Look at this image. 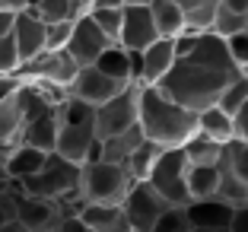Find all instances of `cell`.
Wrapping results in <instances>:
<instances>
[{
    "label": "cell",
    "instance_id": "1",
    "mask_svg": "<svg viewBox=\"0 0 248 232\" xmlns=\"http://www.w3.org/2000/svg\"><path fill=\"white\" fill-rule=\"evenodd\" d=\"M239 64L229 58L226 51V38L217 35L213 29L201 32L197 45L175 58V64L169 67V73L162 77L156 86L169 95V99H175L178 105L191 111H201L207 105L217 102V95L223 93L229 80L239 77Z\"/></svg>",
    "mask_w": 248,
    "mask_h": 232
},
{
    "label": "cell",
    "instance_id": "2",
    "mask_svg": "<svg viewBox=\"0 0 248 232\" xmlns=\"http://www.w3.org/2000/svg\"><path fill=\"white\" fill-rule=\"evenodd\" d=\"M137 124L146 140L169 150V146H182L188 137L197 134V111L178 105L175 99H169L156 83H143L140 86Z\"/></svg>",
    "mask_w": 248,
    "mask_h": 232
},
{
    "label": "cell",
    "instance_id": "3",
    "mask_svg": "<svg viewBox=\"0 0 248 232\" xmlns=\"http://www.w3.org/2000/svg\"><path fill=\"white\" fill-rule=\"evenodd\" d=\"M58 115H61V127H58V140H54V153L77 162V166L99 159V137H95V121H93L95 105L64 95L58 102Z\"/></svg>",
    "mask_w": 248,
    "mask_h": 232
},
{
    "label": "cell",
    "instance_id": "4",
    "mask_svg": "<svg viewBox=\"0 0 248 232\" xmlns=\"http://www.w3.org/2000/svg\"><path fill=\"white\" fill-rule=\"evenodd\" d=\"M134 178L131 172L118 162H105V159H89L80 166V191L83 203H121L131 191Z\"/></svg>",
    "mask_w": 248,
    "mask_h": 232
},
{
    "label": "cell",
    "instance_id": "5",
    "mask_svg": "<svg viewBox=\"0 0 248 232\" xmlns=\"http://www.w3.org/2000/svg\"><path fill=\"white\" fill-rule=\"evenodd\" d=\"M77 182H80V166L58 153H48L38 172H32L29 178L16 182L26 194H38V197H51V201H61V197L77 194Z\"/></svg>",
    "mask_w": 248,
    "mask_h": 232
},
{
    "label": "cell",
    "instance_id": "6",
    "mask_svg": "<svg viewBox=\"0 0 248 232\" xmlns=\"http://www.w3.org/2000/svg\"><path fill=\"white\" fill-rule=\"evenodd\" d=\"M185 169H188V162H185L182 146H169V150H162L159 156H156L153 169L146 175L150 188H153L169 207H188V201H191L188 185H185Z\"/></svg>",
    "mask_w": 248,
    "mask_h": 232
},
{
    "label": "cell",
    "instance_id": "7",
    "mask_svg": "<svg viewBox=\"0 0 248 232\" xmlns=\"http://www.w3.org/2000/svg\"><path fill=\"white\" fill-rule=\"evenodd\" d=\"M77 70H80V64L70 58L67 48H45L35 58L22 61L16 73H19L22 83H48V86L67 89L70 80L77 77Z\"/></svg>",
    "mask_w": 248,
    "mask_h": 232
},
{
    "label": "cell",
    "instance_id": "8",
    "mask_svg": "<svg viewBox=\"0 0 248 232\" xmlns=\"http://www.w3.org/2000/svg\"><path fill=\"white\" fill-rule=\"evenodd\" d=\"M140 86L143 83H127L118 95H111L108 102L95 105V137L105 140L111 134H121L127 131L131 124H137L140 115Z\"/></svg>",
    "mask_w": 248,
    "mask_h": 232
},
{
    "label": "cell",
    "instance_id": "9",
    "mask_svg": "<svg viewBox=\"0 0 248 232\" xmlns=\"http://www.w3.org/2000/svg\"><path fill=\"white\" fill-rule=\"evenodd\" d=\"M10 191H13V201H16V219L29 232H54L58 223L67 217V213L61 210V203L51 201V197L26 194L16 182L10 185Z\"/></svg>",
    "mask_w": 248,
    "mask_h": 232
},
{
    "label": "cell",
    "instance_id": "10",
    "mask_svg": "<svg viewBox=\"0 0 248 232\" xmlns=\"http://www.w3.org/2000/svg\"><path fill=\"white\" fill-rule=\"evenodd\" d=\"M121 207H124V213H127L131 232H150L169 203L150 188V182H134L131 191H127V197L121 201Z\"/></svg>",
    "mask_w": 248,
    "mask_h": 232
},
{
    "label": "cell",
    "instance_id": "11",
    "mask_svg": "<svg viewBox=\"0 0 248 232\" xmlns=\"http://www.w3.org/2000/svg\"><path fill=\"white\" fill-rule=\"evenodd\" d=\"M108 45H115V42H111V38L105 35L99 26H95L93 16H89V13H80L77 19H73L70 38H67L64 48L70 51V58L77 61L80 67H86V64H95V58H99Z\"/></svg>",
    "mask_w": 248,
    "mask_h": 232
},
{
    "label": "cell",
    "instance_id": "12",
    "mask_svg": "<svg viewBox=\"0 0 248 232\" xmlns=\"http://www.w3.org/2000/svg\"><path fill=\"white\" fill-rule=\"evenodd\" d=\"M124 86H127L124 80H115V77L102 73L95 64H86V67H80V70H77V77L70 80L67 95L83 99V102H89V105H102V102L111 99V95L121 93Z\"/></svg>",
    "mask_w": 248,
    "mask_h": 232
},
{
    "label": "cell",
    "instance_id": "13",
    "mask_svg": "<svg viewBox=\"0 0 248 232\" xmlns=\"http://www.w3.org/2000/svg\"><path fill=\"white\" fill-rule=\"evenodd\" d=\"M156 26L150 7H137V3H124L121 7V32H118V45L127 51H143L150 42H156Z\"/></svg>",
    "mask_w": 248,
    "mask_h": 232
},
{
    "label": "cell",
    "instance_id": "14",
    "mask_svg": "<svg viewBox=\"0 0 248 232\" xmlns=\"http://www.w3.org/2000/svg\"><path fill=\"white\" fill-rule=\"evenodd\" d=\"M13 42L16 51H19V61H29L35 58L38 51H45V22L32 13L29 7L26 10H16V22H13Z\"/></svg>",
    "mask_w": 248,
    "mask_h": 232
},
{
    "label": "cell",
    "instance_id": "15",
    "mask_svg": "<svg viewBox=\"0 0 248 232\" xmlns=\"http://www.w3.org/2000/svg\"><path fill=\"white\" fill-rule=\"evenodd\" d=\"M185 213H188L191 226H210V229H217V226H232L235 203L223 201L219 194H213V197H197V201H188Z\"/></svg>",
    "mask_w": 248,
    "mask_h": 232
},
{
    "label": "cell",
    "instance_id": "16",
    "mask_svg": "<svg viewBox=\"0 0 248 232\" xmlns=\"http://www.w3.org/2000/svg\"><path fill=\"white\" fill-rule=\"evenodd\" d=\"M140 61H143V67H140V83H159L169 73V67L175 64V45H172V38H156V42H150L140 51Z\"/></svg>",
    "mask_w": 248,
    "mask_h": 232
},
{
    "label": "cell",
    "instance_id": "17",
    "mask_svg": "<svg viewBox=\"0 0 248 232\" xmlns=\"http://www.w3.org/2000/svg\"><path fill=\"white\" fill-rule=\"evenodd\" d=\"M80 219L89 226V232H131L121 203H83Z\"/></svg>",
    "mask_w": 248,
    "mask_h": 232
},
{
    "label": "cell",
    "instance_id": "18",
    "mask_svg": "<svg viewBox=\"0 0 248 232\" xmlns=\"http://www.w3.org/2000/svg\"><path fill=\"white\" fill-rule=\"evenodd\" d=\"M45 156H48L45 150H35V146H29V143H13L10 153L3 156V169H7V175L13 182H22V178H29L32 172L42 169Z\"/></svg>",
    "mask_w": 248,
    "mask_h": 232
},
{
    "label": "cell",
    "instance_id": "19",
    "mask_svg": "<svg viewBox=\"0 0 248 232\" xmlns=\"http://www.w3.org/2000/svg\"><path fill=\"white\" fill-rule=\"evenodd\" d=\"M140 140H143V131H140V124H131L127 131L111 134V137L99 140V159L124 166V162H127V156H131V153L140 146Z\"/></svg>",
    "mask_w": 248,
    "mask_h": 232
},
{
    "label": "cell",
    "instance_id": "20",
    "mask_svg": "<svg viewBox=\"0 0 248 232\" xmlns=\"http://www.w3.org/2000/svg\"><path fill=\"white\" fill-rule=\"evenodd\" d=\"M150 16H153V26H156V35L159 38H175L188 26L182 7L172 3V0H153L150 3Z\"/></svg>",
    "mask_w": 248,
    "mask_h": 232
},
{
    "label": "cell",
    "instance_id": "21",
    "mask_svg": "<svg viewBox=\"0 0 248 232\" xmlns=\"http://www.w3.org/2000/svg\"><path fill=\"white\" fill-rule=\"evenodd\" d=\"M197 134H204L217 143H229L232 140V115H226L219 105H207L197 111Z\"/></svg>",
    "mask_w": 248,
    "mask_h": 232
},
{
    "label": "cell",
    "instance_id": "22",
    "mask_svg": "<svg viewBox=\"0 0 248 232\" xmlns=\"http://www.w3.org/2000/svg\"><path fill=\"white\" fill-rule=\"evenodd\" d=\"M248 22V0H219L217 16H213V32L217 35H229V32L245 29Z\"/></svg>",
    "mask_w": 248,
    "mask_h": 232
},
{
    "label": "cell",
    "instance_id": "23",
    "mask_svg": "<svg viewBox=\"0 0 248 232\" xmlns=\"http://www.w3.org/2000/svg\"><path fill=\"white\" fill-rule=\"evenodd\" d=\"M185 185H188L191 201L213 197L219 188V162H213V166H188L185 169Z\"/></svg>",
    "mask_w": 248,
    "mask_h": 232
},
{
    "label": "cell",
    "instance_id": "24",
    "mask_svg": "<svg viewBox=\"0 0 248 232\" xmlns=\"http://www.w3.org/2000/svg\"><path fill=\"white\" fill-rule=\"evenodd\" d=\"M182 153H185V162L188 166H213L223 156V143L204 137V134H194V137H188L182 143Z\"/></svg>",
    "mask_w": 248,
    "mask_h": 232
},
{
    "label": "cell",
    "instance_id": "25",
    "mask_svg": "<svg viewBox=\"0 0 248 232\" xmlns=\"http://www.w3.org/2000/svg\"><path fill=\"white\" fill-rule=\"evenodd\" d=\"M19 124H22V102L19 93L10 99H0V146L10 150L19 137Z\"/></svg>",
    "mask_w": 248,
    "mask_h": 232
},
{
    "label": "cell",
    "instance_id": "26",
    "mask_svg": "<svg viewBox=\"0 0 248 232\" xmlns=\"http://www.w3.org/2000/svg\"><path fill=\"white\" fill-rule=\"evenodd\" d=\"M219 169H226L235 182L248 188V140H229V143H223Z\"/></svg>",
    "mask_w": 248,
    "mask_h": 232
},
{
    "label": "cell",
    "instance_id": "27",
    "mask_svg": "<svg viewBox=\"0 0 248 232\" xmlns=\"http://www.w3.org/2000/svg\"><path fill=\"white\" fill-rule=\"evenodd\" d=\"M95 67L102 73H108V77H115V80H124V83H134L131 80V51L121 48V45H108V48L95 58Z\"/></svg>",
    "mask_w": 248,
    "mask_h": 232
},
{
    "label": "cell",
    "instance_id": "28",
    "mask_svg": "<svg viewBox=\"0 0 248 232\" xmlns=\"http://www.w3.org/2000/svg\"><path fill=\"white\" fill-rule=\"evenodd\" d=\"M166 150V146H159V143H153V140H140V146L127 156V162H124V169L131 172V178L134 182H146V175H150V169H153V162H156V156Z\"/></svg>",
    "mask_w": 248,
    "mask_h": 232
},
{
    "label": "cell",
    "instance_id": "29",
    "mask_svg": "<svg viewBox=\"0 0 248 232\" xmlns=\"http://www.w3.org/2000/svg\"><path fill=\"white\" fill-rule=\"evenodd\" d=\"M172 3L182 7L188 26H194V29H201V32L213 29V16H217V3L219 0H172Z\"/></svg>",
    "mask_w": 248,
    "mask_h": 232
},
{
    "label": "cell",
    "instance_id": "30",
    "mask_svg": "<svg viewBox=\"0 0 248 232\" xmlns=\"http://www.w3.org/2000/svg\"><path fill=\"white\" fill-rule=\"evenodd\" d=\"M32 13L42 22H58V19H77L83 13L73 0H32Z\"/></svg>",
    "mask_w": 248,
    "mask_h": 232
},
{
    "label": "cell",
    "instance_id": "31",
    "mask_svg": "<svg viewBox=\"0 0 248 232\" xmlns=\"http://www.w3.org/2000/svg\"><path fill=\"white\" fill-rule=\"evenodd\" d=\"M245 99H248V77H245V73H239L235 80H229L226 86H223V93L217 95V102H213V105H219L226 115H232V111L239 108Z\"/></svg>",
    "mask_w": 248,
    "mask_h": 232
},
{
    "label": "cell",
    "instance_id": "32",
    "mask_svg": "<svg viewBox=\"0 0 248 232\" xmlns=\"http://www.w3.org/2000/svg\"><path fill=\"white\" fill-rule=\"evenodd\" d=\"M150 232H191V219L185 213V207H166Z\"/></svg>",
    "mask_w": 248,
    "mask_h": 232
},
{
    "label": "cell",
    "instance_id": "33",
    "mask_svg": "<svg viewBox=\"0 0 248 232\" xmlns=\"http://www.w3.org/2000/svg\"><path fill=\"white\" fill-rule=\"evenodd\" d=\"M86 13L93 16V22L111 38V42H118V32H121V7H93V10H86Z\"/></svg>",
    "mask_w": 248,
    "mask_h": 232
},
{
    "label": "cell",
    "instance_id": "34",
    "mask_svg": "<svg viewBox=\"0 0 248 232\" xmlns=\"http://www.w3.org/2000/svg\"><path fill=\"white\" fill-rule=\"evenodd\" d=\"M226 38V51H229V58L239 64V70L242 67H248V29H239V32H229V35H223Z\"/></svg>",
    "mask_w": 248,
    "mask_h": 232
},
{
    "label": "cell",
    "instance_id": "35",
    "mask_svg": "<svg viewBox=\"0 0 248 232\" xmlns=\"http://www.w3.org/2000/svg\"><path fill=\"white\" fill-rule=\"evenodd\" d=\"M73 19H58V22H45V48H64L70 38Z\"/></svg>",
    "mask_w": 248,
    "mask_h": 232
},
{
    "label": "cell",
    "instance_id": "36",
    "mask_svg": "<svg viewBox=\"0 0 248 232\" xmlns=\"http://www.w3.org/2000/svg\"><path fill=\"white\" fill-rule=\"evenodd\" d=\"M19 51H16L13 35H0V73H16L19 70Z\"/></svg>",
    "mask_w": 248,
    "mask_h": 232
},
{
    "label": "cell",
    "instance_id": "37",
    "mask_svg": "<svg viewBox=\"0 0 248 232\" xmlns=\"http://www.w3.org/2000/svg\"><path fill=\"white\" fill-rule=\"evenodd\" d=\"M232 140H248V99L232 111Z\"/></svg>",
    "mask_w": 248,
    "mask_h": 232
},
{
    "label": "cell",
    "instance_id": "38",
    "mask_svg": "<svg viewBox=\"0 0 248 232\" xmlns=\"http://www.w3.org/2000/svg\"><path fill=\"white\" fill-rule=\"evenodd\" d=\"M10 219H16V201H13V191L3 188L0 191V226L10 223Z\"/></svg>",
    "mask_w": 248,
    "mask_h": 232
},
{
    "label": "cell",
    "instance_id": "39",
    "mask_svg": "<svg viewBox=\"0 0 248 232\" xmlns=\"http://www.w3.org/2000/svg\"><path fill=\"white\" fill-rule=\"evenodd\" d=\"M22 89V80L19 73H0V99H10Z\"/></svg>",
    "mask_w": 248,
    "mask_h": 232
},
{
    "label": "cell",
    "instance_id": "40",
    "mask_svg": "<svg viewBox=\"0 0 248 232\" xmlns=\"http://www.w3.org/2000/svg\"><path fill=\"white\" fill-rule=\"evenodd\" d=\"M54 232H89V226L80 219V213H67V217L58 223V229H54Z\"/></svg>",
    "mask_w": 248,
    "mask_h": 232
},
{
    "label": "cell",
    "instance_id": "41",
    "mask_svg": "<svg viewBox=\"0 0 248 232\" xmlns=\"http://www.w3.org/2000/svg\"><path fill=\"white\" fill-rule=\"evenodd\" d=\"M232 232H248V201L242 207H235V217H232Z\"/></svg>",
    "mask_w": 248,
    "mask_h": 232
},
{
    "label": "cell",
    "instance_id": "42",
    "mask_svg": "<svg viewBox=\"0 0 248 232\" xmlns=\"http://www.w3.org/2000/svg\"><path fill=\"white\" fill-rule=\"evenodd\" d=\"M16 22V10H0V35H10Z\"/></svg>",
    "mask_w": 248,
    "mask_h": 232
},
{
    "label": "cell",
    "instance_id": "43",
    "mask_svg": "<svg viewBox=\"0 0 248 232\" xmlns=\"http://www.w3.org/2000/svg\"><path fill=\"white\" fill-rule=\"evenodd\" d=\"M7 153H10V150H3V146H0V191L13 185V178H10V175H7V169H3V156H7Z\"/></svg>",
    "mask_w": 248,
    "mask_h": 232
},
{
    "label": "cell",
    "instance_id": "44",
    "mask_svg": "<svg viewBox=\"0 0 248 232\" xmlns=\"http://www.w3.org/2000/svg\"><path fill=\"white\" fill-rule=\"evenodd\" d=\"M32 7V0H0V10H26Z\"/></svg>",
    "mask_w": 248,
    "mask_h": 232
},
{
    "label": "cell",
    "instance_id": "45",
    "mask_svg": "<svg viewBox=\"0 0 248 232\" xmlns=\"http://www.w3.org/2000/svg\"><path fill=\"white\" fill-rule=\"evenodd\" d=\"M0 232H29V229H26V226H22L19 219H10V223L0 226Z\"/></svg>",
    "mask_w": 248,
    "mask_h": 232
},
{
    "label": "cell",
    "instance_id": "46",
    "mask_svg": "<svg viewBox=\"0 0 248 232\" xmlns=\"http://www.w3.org/2000/svg\"><path fill=\"white\" fill-rule=\"evenodd\" d=\"M191 232H232V226H217V229H210V226H191Z\"/></svg>",
    "mask_w": 248,
    "mask_h": 232
},
{
    "label": "cell",
    "instance_id": "47",
    "mask_svg": "<svg viewBox=\"0 0 248 232\" xmlns=\"http://www.w3.org/2000/svg\"><path fill=\"white\" fill-rule=\"evenodd\" d=\"M93 7H124V0H93Z\"/></svg>",
    "mask_w": 248,
    "mask_h": 232
},
{
    "label": "cell",
    "instance_id": "48",
    "mask_svg": "<svg viewBox=\"0 0 248 232\" xmlns=\"http://www.w3.org/2000/svg\"><path fill=\"white\" fill-rule=\"evenodd\" d=\"M73 3H77V7H80V10H83V13H86V10H89V7H93V0H73Z\"/></svg>",
    "mask_w": 248,
    "mask_h": 232
},
{
    "label": "cell",
    "instance_id": "49",
    "mask_svg": "<svg viewBox=\"0 0 248 232\" xmlns=\"http://www.w3.org/2000/svg\"><path fill=\"white\" fill-rule=\"evenodd\" d=\"M124 3H137V7H150L153 0H124Z\"/></svg>",
    "mask_w": 248,
    "mask_h": 232
},
{
    "label": "cell",
    "instance_id": "50",
    "mask_svg": "<svg viewBox=\"0 0 248 232\" xmlns=\"http://www.w3.org/2000/svg\"><path fill=\"white\" fill-rule=\"evenodd\" d=\"M242 73H245V77H248V67H242Z\"/></svg>",
    "mask_w": 248,
    "mask_h": 232
},
{
    "label": "cell",
    "instance_id": "51",
    "mask_svg": "<svg viewBox=\"0 0 248 232\" xmlns=\"http://www.w3.org/2000/svg\"><path fill=\"white\" fill-rule=\"evenodd\" d=\"M245 29H248V22H245Z\"/></svg>",
    "mask_w": 248,
    "mask_h": 232
}]
</instances>
